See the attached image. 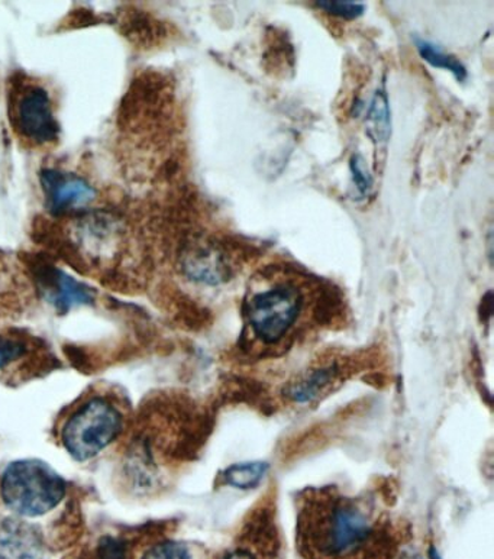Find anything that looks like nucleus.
Masks as SVG:
<instances>
[{
    "instance_id": "nucleus-1",
    "label": "nucleus",
    "mask_w": 494,
    "mask_h": 559,
    "mask_svg": "<svg viewBox=\"0 0 494 559\" xmlns=\"http://www.w3.org/2000/svg\"><path fill=\"white\" fill-rule=\"evenodd\" d=\"M372 535L370 518L360 506L332 501V506H322L302 522L301 552L305 559H336L353 551Z\"/></svg>"
},
{
    "instance_id": "nucleus-2",
    "label": "nucleus",
    "mask_w": 494,
    "mask_h": 559,
    "mask_svg": "<svg viewBox=\"0 0 494 559\" xmlns=\"http://www.w3.org/2000/svg\"><path fill=\"white\" fill-rule=\"evenodd\" d=\"M66 491L64 478L39 460L9 464L0 481L3 503L24 518H38L51 512L64 499Z\"/></svg>"
},
{
    "instance_id": "nucleus-3",
    "label": "nucleus",
    "mask_w": 494,
    "mask_h": 559,
    "mask_svg": "<svg viewBox=\"0 0 494 559\" xmlns=\"http://www.w3.org/2000/svg\"><path fill=\"white\" fill-rule=\"evenodd\" d=\"M8 115L13 132L25 144L47 146L60 139V122L50 92L26 75H15L9 83Z\"/></svg>"
},
{
    "instance_id": "nucleus-4",
    "label": "nucleus",
    "mask_w": 494,
    "mask_h": 559,
    "mask_svg": "<svg viewBox=\"0 0 494 559\" xmlns=\"http://www.w3.org/2000/svg\"><path fill=\"white\" fill-rule=\"evenodd\" d=\"M305 308L296 284L279 282L252 293L246 306L248 326L264 347L282 344L295 330Z\"/></svg>"
},
{
    "instance_id": "nucleus-5",
    "label": "nucleus",
    "mask_w": 494,
    "mask_h": 559,
    "mask_svg": "<svg viewBox=\"0 0 494 559\" xmlns=\"http://www.w3.org/2000/svg\"><path fill=\"white\" fill-rule=\"evenodd\" d=\"M122 430L121 412L97 397L80 407L64 425L62 445L75 461H89L101 454L119 437Z\"/></svg>"
},
{
    "instance_id": "nucleus-6",
    "label": "nucleus",
    "mask_w": 494,
    "mask_h": 559,
    "mask_svg": "<svg viewBox=\"0 0 494 559\" xmlns=\"http://www.w3.org/2000/svg\"><path fill=\"white\" fill-rule=\"evenodd\" d=\"M26 263L39 295L55 306L59 313H67L75 306L92 305L95 301V290L92 287L69 276L51 261L39 255H31L26 257Z\"/></svg>"
},
{
    "instance_id": "nucleus-7",
    "label": "nucleus",
    "mask_w": 494,
    "mask_h": 559,
    "mask_svg": "<svg viewBox=\"0 0 494 559\" xmlns=\"http://www.w3.org/2000/svg\"><path fill=\"white\" fill-rule=\"evenodd\" d=\"M47 211L62 217L82 213L96 199V189L82 176L47 167L39 171Z\"/></svg>"
},
{
    "instance_id": "nucleus-8",
    "label": "nucleus",
    "mask_w": 494,
    "mask_h": 559,
    "mask_svg": "<svg viewBox=\"0 0 494 559\" xmlns=\"http://www.w3.org/2000/svg\"><path fill=\"white\" fill-rule=\"evenodd\" d=\"M44 554L37 527L20 519L0 522V559H44Z\"/></svg>"
},
{
    "instance_id": "nucleus-9",
    "label": "nucleus",
    "mask_w": 494,
    "mask_h": 559,
    "mask_svg": "<svg viewBox=\"0 0 494 559\" xmlns=\"http://www.w3.org/2000/svg\"><path fill=\"white\" fill-rule=\"evenodd\" d=\"M181 269L193 282L216 286L230 278L228 263L215 247L208 243H193L185 248Z\"/></svg>"
},
{
    "instance_id": "nucleus-10",
    "label": "nucleus",
    "mask_w": 494,
    "mask_h": 559,
    "mask_svg": "<svg viewBox=\"0 0 494 559\" xmlns=\"http://www.w3.org/2000/svg\"><path fill=\"white\" fill-rule=\"evenodd\" d=\"M367 134L376 144H386L391 134L389 99L385 91H377L373 97L366 119Z\"/></svg>"
},
{
    "instance_id": "nucleus-11",
    "label": "nucleus",
    "mask_w": 494,
    "mask_h": 559,
    "mask_svg": "<svg viewBox=\"0 0 494 559\" xmlns=\"http://www.w3.org/2000/svg\"><path fill=\"white\" fill-rule=\"evenodd\" d=\"M158 26L141 13L132 12L124 17L122 34L128 38V41L133 44L146 46V44L153 43L158 37Z\"/></svg>"
},
{
    "instance_id": "nucleus-12",
    "label": "nucleus",
    "mask_w": 494,
    "mask_h": 559,
    "mask_svg": "<svg viewBox=\"0 0 494 559\" xmlns=\"http://www.w3.org/2000/svg\"><path fill=\"white\" fill-rule=\"evenodd\" d=\"M415 44L422 59L434 66V68L449 70L458 80L467 78V70L460 60L456 57L448 56L447 52L440 51L434 44L425 41V39L416 38Z\"/></svg>"
},
{
    "instance_id": "nucleus-13",
    "label": "nucleus",
    "mask_w": 494,
    "mask_h": 559,
    "mask_svg": "<svg viewBox=\"0 0 494 559\" xmlns=\"http://www.w3.org/2000/svg\"><path fill=\"white\" fill-rule=\"evenodd\" d=\"M266 468L262 463L234 465L226 472V481L237 489H251L264 476Z\"/></svg>"
},
{
    "instance_id": "nucleus-14",
    "label": "nucleus",
    "mask_w": 494,
    "mask_h": 559,
    "mask_svg": "<svg viewBox=\"0 0 494 559\" xmlns=\"http://www.w3.org/2000/svg\"><path fill=\"white\" fill-rule=\"evenodd\" d=\"M395 549L385 539L372 535L366 543L336 559H393Z\"/></svg>"
},
{
    "instance_id": "nucleus-15",
    "label": "nucleus",
    "mask_w": 494,
    "mask_h": 559,
    "mask_svg": "<svg viewBox=\"0 0 494 559\" xmlns=\"http://www.w3.org/2000/svg\"><path fill=\"white\" fill-rule=\"evenodd\" d=\"M318 8L324 9L325 12L331 13L333 16L344 17V20L353 21L362 16L366 12V7L358 2H349V0H320L316 2Z\"/></svg>"
},
{
    "instance_id": "nucleus-16",
    "label": "nucleus",
    "mask_w": 494,
    "mask_h": 559,
    "mask_svg": "<svg viewBox=\"0 0 494 559\" xmlns=\"http://www.w3.org/2000/svg\"><path fill=\"white\" fill-rule=\"evenodd\" d=\"M142 559H191V556L186 545L166 540V543L154 545Z\"/></svg>"
},
{
    "instance_id": "nucleus-17",
    "label": "nucleus",
    "mask_w": 494,
    "mask_h": 559,
    "mask_svg": "<svg viewBox=\"0 0 494 559\" xmlns=\"http://www.w3.org/2000/svg\"><path fill=\"white\" fill-rule=\"evenodd\" d=\"M351 175L358 192L368 194L373 189V176L362 154H354L350 162Z\"/></svg>"
},
{
    "instance_id": "nucleus-18",
    "label": "nucleus",
    "mask_w": 494,
    "mask_h": 559,
    "mask_svg": "<svg viewBox=\"0 0 494 559\" xmlns=\"http://www.w3.org/2000/svg\"><path fill=\"white\" fill-rule=\"evenodd\" d=\"M25 354V344L20 340L0 336V370Z\"/></svg>"
},
{
    "instance_id": "nucleus-19",
    "label": "nucleus",
    "mask_w": 494,
    "mask_h": 559,
    "mask_svg": "<svg viewBox=\"0 0 494 559\" xmlns=\"http://www.w3.org/2000/svg\"><path fill=\"white\" fill-rule=\"evenodd\" d=\"M267 552L262 551V547H257L256 544H239L222 552L216 559H267Z\"/></svg>"
},
{
    "instance_id": "nucleus-20",
    "label": "nucleus",
    "mask_w": 494,
    "mask_h": 559,
    "mask_svg": "<svg viewBox=\"0 0 494 559\" xmlns=\"http://www.w3.org/2000/svg\"><path fill=\"white\" fill-rule=\"evenodd\" d=\"M99 559H127L121 540L106 538L99 547Z\"/></svg>"
},
{
    "instance_id": "nucleus-21",
    "label": "nucleus",
    "mask_w": 494,
    "mask_h": 559,
    "mask_svg": "<svg viewBox=\"0 0 494 559\" xmlns=\"http://www.w3.org/2000/svg\"><path fill=\"white\" fill-rule=\"evenodd\" d=\"M407 559H420V558H407Z\"/></svg>"
}]
</instances>
